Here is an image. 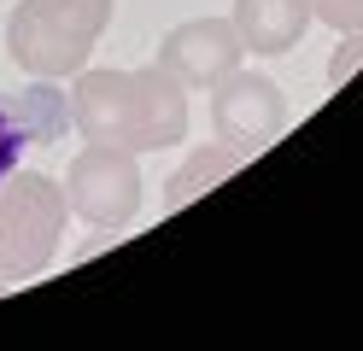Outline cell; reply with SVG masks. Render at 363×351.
<instances>
[{
    "label": "cell",
    "instance_id": "1",
    "mask_svg": "<svg viewBox=\"0 0 363 351\" xmlns=\"http://www.w3.org/2000/svg\"><path fill=\"white\" fill-rule=\"evenodd\" d=\"M71 129L123 152H158L188 140V88L164 65L147 70H77Z\"/></svg>",
    "mask_w": 363,
    "mask_h": 351
},
{
    "label": "cell",
    "instance_id": "2",
    "mask_svg": "<svg viewBox=\"0 0 363 351\" xmlns=\"http://www.w3.org/2000/svg\"><path fill=\"white\" fill-rule=\"evenodd\" d=\"M111 23V0H18L6 18L12 65L30 77H77Z\"/></svg>",
    "mask_w": 363,
    "mask_h": 351
},
{
    "label": "cell",
    "instance_id": "3",
    "mask_svg": "<svg viewBox=\"0 0 363 351\" xmlns=\"http://www.w3.org/2000/svg\"><path fill=\"white\" fill-rule=\"evenodd\" d=\"M65 223V187L41 170H12L0 182V281H35L59 257Z\"/></svg>",
    "mask_w": 363,
    "mask_h": 351
},
{
    "label": "cell",
    "instance_id": "4",
    "mask_svg": "<svg viewBox=\"0 0 363 351\" xmlns=\"http://www.w3.org/2000/svg\"><path fill=\"white\" fill-rule=\"evenodd\" d=\"M141 164L123 147H106V140H88L65 170V205L77 211L88 228H129L135 211H141Z\"/></svg>",
    "mask_w": 363,
    "mask_h": 351
},
{
    "label": "cell",
    "instance_id": "5",
    "mask_svg": "<svg viewBox=\"0 0 363 351\" xmlns=\"http://www.w3.org/2000/svg\"><path fill=\"white\" fill-rule=\"evenodd\" d=\"M287 123V94L269 82V77H252V70H229L217 88H211V129L217 140H235V147H264L276 140Z\"/></svg>",
    "mask_w": 363,
    "mask_h": 351
},
{
    "label": "cell",
    "instance_id": "6",
    "mask_svg": "<svg viewBox=\"0 0 363 351\" xmlns=\"http://www.w3.org/2000/svg\"><path fill=\"white\" fill-rule=\"evenodd\" d=\"M240 59H246V47L229 18H188L158 41V65L182 88H217L229 70H240Z\"/></svg>",
    "mask_w": 363,
    "mask_h": 351
},
{
    "label": "cell",
    "instance_id": "7",
    "mask_svg": "<svg viewBox=\"0 0 363 351\" xmlns=\"http://www.w3.org/2000/svg\"><path fill=\"white\" fill-rule=\"evenodd\" d=\"M235 35L246 53H264V59H276V53H293V47L305 41L311 30V0H235Z\"/></svg>",
    "mask_w": 363,
    "mask_h": 351
},
{
    "label": "cell",
    "instance_id": "8",
    "mask_svg": "<svg viewBox=\"0 0 363 351\" xmlns=\"http://www.w3.org/2000/svg\"><path fill=\"white\" fill-rule=\"evenodd\" d=\"M246 158H252V147H235V140H211V147H199V152L164 182V211H182L188 199L211 194V187H217L223 176H235Z\"/></svg>",
    "mask_w": 363,
    "mask_h": 351
},
{
    "label": "cell",
    "instance_id": "9",
    "mask_svg": "<svg viewBox=\"0 0 363 351\" xmlns=\"http://www.w3.org/2000/svg\"><path fill=\"white\" fill-rule=\"evenodd\" d=\"M24 147H35V135H30V117L18 100H0V182H6L18 170V158H24Z\"/></svg>",
    "mask_w": 363,
    "mask_h": 351
},
{
    "label": "cell",
    "instance_id": "10",
    "mask_svg": "<svg viewBox=\"0 0 363 351\" xmlns=\"http://www.w3.org/2000/svg\"><path fill=\"white\" fill-rule=\"evenodd\" d=\"M311 18H323L328 30L352 35V30H363V0H311Z\"/></svg>",
    "mask_w": 363,
    "mask_h": 351
},
{
    "label": "cell",
    "instance_id": "11",
    "mask_svg": "<svg viewBox=\"0 0 363 351\" xmlns=\"http://www.w3.org/2000/svg\"><path fill=\"white\" fill-rule=\"evenodd\" d=\"M357 65H363V30H352V35H346V47H334V59H328V82L340 88Z\"/></svg>",
    "mask_w": 363,
    "mask_h": 351
}]
</instances>
